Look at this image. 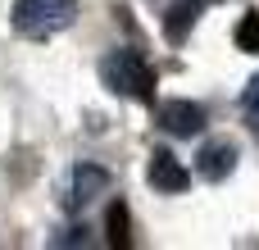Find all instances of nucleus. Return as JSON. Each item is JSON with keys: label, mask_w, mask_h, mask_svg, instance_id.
<instances>
[{"label": "nucleus", "mask_w": 259, "mask_h": 250, "mask_svg": "<svg viewBox=\"0 0 259 250\" xmlns=\"http://www.w3.org/2000/svg\"><path fill=\"white\" fill-rule=\"evenodd\" d=\"M100 82L114 96H123V100H137V105H150L155 100V68L137 50H109L100 59Z\"/></svg>", "instance_id": "f257e3e1"}, {"label": "nucleus", "mask_w": 259, "mask_h": 250, "mask_svg": "<svg viewBox=\"0 0 259 250\" xmlns=\"http://www.w3.org/2000/svg\"><path fill=\"white\" fill-rule=\"evenodd\" d=\"M77 0H18L14 5V32L27 41H50L55 32L73 27Z\"/></svg>", "instance_id": "f03ea898"}, {"label": "nucleus", "mask_w": 259, "mask_h": 250, "mask_svg": "<svg viewBox=\"0 0 259 250\" xmlns=\"http://www.w3.org/2000/svg\"><path fill=\"white\" fill-rule=\"evenodd\" d=\"M109 191V173L100 169V164H73V173L64 178V187H59V205H64V214H82L96 196H105Z\"/></svg>", "instance_id": "7ed1b4c3"}, {"label": "nucleus", "mask_w": 259, "mask_h": 250, "mask_svg": "<svg viewBox=\"0 0 259 250\" xmlns=\"http://www.w3.org/2000/svg\"><path fill=\"white\" fill-rule=\"evenodd\" d=\"M237 159H241L237 141L219 137V141H205V146H200V155H196V173H200V182H223V178L237 173Z\"/></svg>", "instance_id": "20e7f679"}, {"label": "nucleus", "mask_w": 259, "mask_h": 250, "mask_svg": "<svg viewBox=\"0 0 259 250\" xmlns=\"http://www.w3.org/2000/svg\"><path fill=\"white\" fill-rule=\"evenodd\" d=\"M146 182H150L155 191H164V196H182V191L191 187V173L178 164V155H173V150H164V146H159V150L150 155V164H146Z\"/></svg>", "instance_id": "39448f33"}, {"label": "nucleus", "mask_w": 259, "mask_h": 250, "mask_svg": "<svg viewBox=\"0 0 259 250\" xmlns=\"http://www.w3.org/2000/svg\"><path fill=\"white\" fill-rule=\"evenodd\" d=\"M159 128L173 137H196L205 128V105L196 100H164L159 105Z\"/></svg>", "instance_id": "423d86ee"}, {"label": "nucleus", "mask_w": 259, "mask_h": 250, "mask_svg": "<svg viewBox=\"0 0 259 250\" xmlns=\"http://www.w3.org/2000/svg\"><path fill=\"white\" fill-rule=\"evenodd\" d=\"M200 9H205L200 0H173V5H168V14L159 18V27H164V36H168L173 46H182V41L191 36V23L200 18Z\"/></svg>", "instance_id": "0eeeda50"}, {"label": "nucleus", "mask_w": 259, "mask_h": 250, "mask_svg": "<svg viewBox=\"0 0 259 250\" xmlns=\"http://www.w3.org/2000/svg\"><path fill=\"white\" fill-rule=\"evenodd\" d=\"M105 246L109 250H127L132 246V219H127V205L114 200L109 214H105Z\"/></svg>", "instance_id": "6e6552de"}, {"label": "nucleus", "mask_w": 259, "mask_h": 250, "mask_svg": "<svg viewBox=\"0 0 259 250\" xmlns=\"http://www.w3.org/2000/svg\"><path fill=\"white\" fill-rule=\"evenodd\" d=\"M237 50H246V55H259V9L241 14V23H237Z\"/></svg>", "instance_id": "1a4fd4ad"}, {"label": "nucleus", "mask_w": 259, "mask_h": 250, "mask_svg": "<svg viewBox=\"0 0 259 250\" xmlns=\"http://www.w3.org/2000/svg\"><path fill=\"white\" fill-rule=\"evenodd\" d=\"M241 105H246V114H250V118H259V73L246 82V91H241Z\"/></svg>", "instance_id": "9d476101"}, {"label": "nucleus", "mask_w": 259, "mask_h": 250, "mask_svg": "<svg viewBox=\"0 0 259 250\" xmlns=\"http://www.w3.org/2000/svg\"><path fill=\"white\" fill-rule=\"evenodd\" d=\"M200 5H223V0H200Z\"/></svg>", "instance_id": "9b49d317"}]
</instances>
